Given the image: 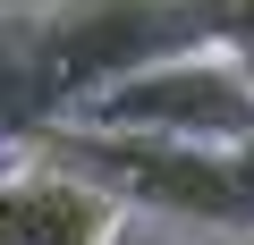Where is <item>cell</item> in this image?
Wrapping results in <instances>:
<instances>
[{
    "mask_svg": "<svg viewBox=\"0 0 254 245\" xmlns=\"http://www.w3.org/2000/svg\"><path fill=\"white\" fill-rule=\"evenodd\" d=\"M17 152H43L93 186H110L136 220L212 237V245H254V144H170V136H110V127H51L17 136Z\"/></svg>",
    "mask_w": 254,
    "mask_h": 245,
    "instance_id": "cell-1",
    "label": "cell"
},
{
    "mask_svg": "<svg viewBox=\"0 0 254 245\" xmlns=\"http://www.w3.org/2000/svg\"><path fill=\"white\" fill-rule=\"evenodd\" d=\"M68 127H110V136H170V144H254V59L237 51H178L110 93L76 101Z\"/></svg>",
    "mask_w": 254,
    "mask_h": 245,
    "instance_id": "cell-2",
    "label": "cell"
},
{
    "mask_svg": "<svg viewBox=\"0 0 254 245\" xmlns=\"http://www.w3.org/2000/svg\"><path fill=\"white\" fill-rule=\"evenodd\" d=\"M203 51L178 0H43V85H51V118H68L76 101L110 93L119 76H136L153 59ZM43 118V127H51Z\"/></svg>",
    "mask_w": 254,
    "mask_h": 245,
    "instance_id": "cell-3",
    "label": "cell"
},
{
    "mask_svg": "<svg viewBox=\"0 0 254 245\" xmlns=\"http://www.w3.org/2000/svg\"><path fill=\"white\" fill-rule=\"evenodd\" d=\"M136 228L110 186L43 161V152H17L9 144V178H0V245H119Z\"/></svg>",
    "mask_w": 254,
    "mask_h": 245,
    "instance_id": "cell-4",
    "label": "cell"
},
{
    "mask_svg": "<svg viewBox=\"0 0 254 245\" xmlns=\"http://www.w3.org/2000/svg\"><path fill=\"white\" fill-rule=\"evenodd\" d=\"M51 118V85H43V0L9 9L0 0V144L34 136Z\"/></svg>",
    "mask_w": 254,
    "mask_h": 245,
    "instance_id": "cell-5",
    "label": "cell"
},
{
    "mask_svg": "<svg viewBox=\"0 0 254 245\" xmlns=\"http://www.w3.org/2000/svg\"><path fill=\"white\" fill-rule=\"evenodd\" d=\"M178 9H187V26H195L203 51H237V59H254V0H178Z\"/></svg>",
    "mask_w": 254,
    "mask_h": 245,
    "instance_id": "cell-6",
    "label": "cell"
},
{
    "mask_svg": "<svg viewBox=\"0 0 254 245\" xmlns=\"http://www.w3.org/2000/svg\"><path fill=\"white\" fill-rule=\"evenodd\" d=\"M0 178H9V144H0Z\"/></svg>",
    "mask_w": 254,
    "mask_h": 245,
    "instance_id": "cell-7",
    "label": "cell"
}]
</instances>
